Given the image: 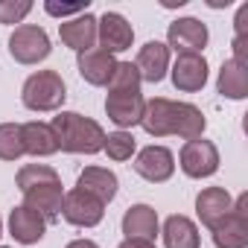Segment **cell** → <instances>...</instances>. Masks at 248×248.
<instances>
[{
  "label": "cell",
  "mask_w": 248,
  "mask_h": 248,
  "mask_svg": "<svg viewBox=\"0 0 248 248\" xmlns=\"http://www.w3.org/2000/svg\"><path fill=\"white\" fill-rule=\"evenodd\" d=\"M24 152L21 123H0V161H18Z\"/></svg>",
  "instance_id": "obj_24"
},
{
  "label": "cell",
  "mask_w": 248,
  "mask_h": 248,
  "mask_svg": "<svg viewBox=\"0 0 248 248\" xmlns=\"http://www.w3.org/2000/svg\"><path fill=\"white\" fill-rule=\"evenodd\" d=\"M143 108H146V99L140 91H108L105 96V114L114 126H120V132L138 126Z\"/></svg>",
  "instance_id": "obj_7"
},
{
  "label": "cell",
  "mask_w": 248,
  "mask_h": 248,
  "mask_svg": "<svg viewBox=\"0 0 248 248\" xmlns=\"http://www.w3.org/2000/svg\"><path fill=\"white\" fill-rule=\"evenodd\" d=\"M117 248H155V242H149V239H123Z\"/></svg>",
  "instance_id": "obj_31"
},
{
  "label": "cell",
  "mask_w": 248,
  "mask_h": 248,
  "mask_svg": "<svg viewBox=\"0 0 248 248\" xmlns=\"http://www.w3.org/2000/svg\"><path fill=\"white\" fill-rule=\"evenodd\" d=\"M67 248H99L93 239H73V242H67Z\"/></svg>",
  "instance_id": "obj_32"
},
{
  "label": "cell",
  "mask_w": 248,
  "mask_h": 248,
  "mask_svg": "<svg viewBox=\"0 0 248 248\" xmlns=\"http://www.w3.org/2000/svg\"><path fill=\"white\" fill-rule=\"evenodd\" d=\"M64 99H67V88L56 70H38L21 88V102L30 111H59Z\"/></svg>",
  "instance_id": "obj_3"
},
{
  "label": "cell",
  "mask_w": 248,
  "mask_h": 248,
  "mask_svg": "<svg viewBox=\"0 0 248 248\" xmlns=\"http://www.w3.org/2000/svg\"><path fill=\"white\" fill-rule=\"evenodd\" d=\"M164 245L167 248H199V228L193 225V219L175 213L164 222Z\"/></svg>",
  "instance_id": "obj_23"
},
{
  "label": "cell",
  "mask_w": 248,
  "mask_h": 248,
  "mask_svg": "<svg viewBox=\"0 0 248 248\" xmlns=\"http://www.w3.org/2000/svg\"><path fill=\"white\" fill-rule=\"evenodd\" d=\"M96 41L102 44L105 53L114 56V53H123L132 47L135 30L120 12H105L102 18H96Z\"/></svg>",
  "instance_id": "obj_10"
},
{
  "label": "cell",
  "mask_w": 248,
  "mask_h": 248,
  "mask_svg": "<svg viewBox=\"0 0 248 248\" xmlns=\"http://www.w3.org/2000/svg\"><path fill=\"white\" fill-rule=\"evenodd\" d=\"M207 38L210 32L199 18H178L167 30V47H172L175 53H202L207 47Z\"/></svg>",
  "instance_id": "obj_11"
},
{
  "label": "cell",
  "mask_w": 248,
  "mask_h": 248,
  "mask_svg": "<svg viewBox=\"0 0 248 248\" xmlns=\"http://www.w3.org/2000/svg\"><path fill=\"white\" fill-rule=\"evenodd\" d=\"M123 233L126 239H149L155 242L158 236V213L149 204H132L123 213Z\"/></svg>",
  "instance_id": "obj_19"
},
{
  "label": "cell",
  "mask_w": 248,
  "mask_h": 248,
  "mask_svg": "<svg viewBox=\"0 0 248 248\" xmlns=\"http://www.w3.org/2000/svg\"><path fill=\"white\" fill-rule=\"evenodd\" d=\"M140 73L132 62H117L114 73H111V82H108V91H140Z\"/></svg>",
  "instance_id": "obj_26"
},
{
  "label": "cell",
  "mask_w": 248,
  "mask_h": 248,
  "mask_svg": "<svg viewBox=\"0 0 248 248\" xmlns=\"http://www.w3.org/2000/svg\"><path fill=\"white\" fill-rule=\"evenodd\" d=\"M0 233H3V222H0Z\"/></svg>",
  "instance_id": "obj_33"
},
{
  "label": "cell",
  "mask_w": 248,
  "mask_h": 248,
  "mask_svg": "<svg viewBox=\"0 0 248 248\" xmlns=\"http://www.w3.org/2000/svg\"><path fill=\"white\" fill-rule=\"evenodd\" d=\"M62 216H64V222H70V225H76V228H93V225L102 222L105 204H102L99 199H93L91 193H85V190L76 187V190L64 193Z\"/></svg>",
  "instance_id": "obj_8"
},
{
  "label": "cell",
  "mask_w": 248,
  "mask_h": 248,
  "mask_svg": "<svg viewBox=\"0 0 248 248\" xmlns=\"http://www.w3.org/2000/svg\"><path fill=\"white\" fill-rule=\"evenodd\" d=\"M44 9H47V15H53V18H67V15H85V12H88V3H85V6H82V3H79V6H56V3H47Z\"/></svg>",
  "instance_id": "obj_29"
},
{
  "label": "cell",
  "mask_w": 248,
  "mask_h": 248,
  "mask_svg": "<svg viewBox=\"0 0 248 248\" xmlns=\"http://www.w3.org/2000/svg\"><path fill=\"white\" fill-rule=\"evenodd\" d=\"M53 132L59 140L62 152L70 155H96L105 146V132L96 120L82 117L76 111H59V117H53Z\"/></svg>",
  "instance_id": "obj_2"
},
{
  "label": "cell",
  "mask_w": 248,
  "mask_h": 248,
  "mask_svg": "<svg viewBox=\"0 0 248 248\" xmlns=\"http://www.w3.org/2000/svg\"><path fill=\"white\" fill-rule=\"evenodd\" d=\"M102 152L111 158V161H129L135 155V138L129 132H114V135H105V146Z\"/></svg>",
  "instance_id": "obj_27"
},
{
  "label": "cell",
  "mask_w": 248,
  "mask_h": 248,
  "mask_svg": "<svg viewBox=\"0 0 248 248\" xmlns=\"http://www.w3.org/2000/svg\"><path fill=\"white\" fill-rule=\"evenodd\" d=\"M178 161H181V170L187 178H210L219 170V149L210 140L196 138L181 146Z\"/></svg>",
  "instance_id": "obj_6"
},
{
  "label": "cell",
  "mask_w": 248,
  "mask_h": 248,
  "mask_svg": "<svg viewBox=\"0 0 248 248\" xmlns=\"http://www.w3.org/2000/svg\"><path fill=\"white\" fill-rule=\"evenodd\" d=\"M56 178H59V172H56L53 167H47V164H27V167H21V170H18L15 184H18V190H21V193H27L30 187L44 184V181H56Z\"/></svg>",
  "instance_id": "obj_25"
},
{
  "label": "cell",
  "mask_w": 248,
  "mask_h": 248,
  "mask_svg": "<svg viewBox=\"0 0 248 248\" xmlns=\"http://www.w3.org/2000/svg\"><path fill=\"white\" fill-rule=\"evenodd\" d=\"M59 38L64 47H70L76 53L96 47V18L91 12H85V15H76V18L59 24Z\"/></svg>",
  "instance_id": "obj_16"
},
{
  "label": "cell",
  "mask_w": 248,
  "mask_h": 248,
  "mask_svg": "<svg viewBox=\"0 0 248 248\" xmlns=\"http://www.w3.org/2000/svg\"><path fill=\"white\" fill-rule=\"evenodd\" d=\"M140 126L152 138L175 135V138H184V140H196L207 129V120H204L202 108H196L190 102H175V99H167V96H155V99H146Z\"/></svg>",
  "instance_id": "obj_1"
},
{
  "label": "cell",
  "mask_w": 248,
  "mask_h": 248,
  "mask_svg": "<svg viewBox=\"0 0 248 248\" xmlns=\"http://www.w3.org/2000/svg\"><path fill=\"white\" fill-rule=\"evenodd\" d=\"M172 85L184 93H196L207 85V59L202 53H178L172 64Z\"/></svg>",
  "instance_id": "obj_13"
},
{
  "label": "cell",
  "mask_w": 248,
  "mask_h": 248,
  "mask_svg": "<svg viewBox=\"0 0 248 248\" xmlns=\"http://www.w3.org/2000/svg\"><path fill=\"white\" fill-rule=\"evenodd\" d=\"M135 172L140 175V178H146L149 184H164V181H170L172 178V172H175V155L167 149V146H146V149H140L138 152V158H135Z\"/></svg>",
  "instance_id": "obj_9"
},
{
  "label": "cell",
  "mask_w": 248,
  "mask_h": 248,
  "mask_svg": "<svg viewBox=\"0 0 248 248\" xmlns=\"http://www.w3.org/2000/svg\"><path fill=\"white\" fill-rule=\"evenodd\" d=\"M32 12L30 0H0V24H21Z\"/></svg>",
  "instance_id": "obj_28"
},
{
  "label": "cell",
  "mask_w": 248,
  "mask_h": 248,
  "mask_svg": "<svg viewBox=\"0 0 248 248\" xmlns=\"http://www.w3.org/2000/svg\"><path fill=\"white\" fill-rule=\"evenodd\" d=\"M0 248H9V245H0Z\"/></svg>",
  "instance_id": "obj_34"
},
{
  "label": "cell",
  "mask_w": 248,
  "mask_h": 248,
  "mask_svg": "<svg viewBox=\"0 0 248 248\" xmlns=\"http://www.w3.org/2000/svg\"><path fill=\"white\" fill-rule=\"evenodd\" d=\"M62 204H64V187L62 181H44L35 184L24 193V207L35 210L38 216H44V222H56L62 216Z\"/></svg>",
  "instance_id": "obj_12"
},
{
  "label": "cell",
  "mask_w": 248,
  "mask_h": 248,
  "mask_svg": "<svg viewBox=\"0 0 248 248\" xmlns=\"http://www.w3.org/2000/svg\"><path fill=\"white\" fill-rule=\"evenodd\" d=\"M216 88L225 99H245L248 96V67L236 64L233 59H225L219 67Z\"/></svg>",
  "instance_id": "obj_22"
},
{
  "label": "cell",
  "mask_w": 248,
  "mask_h": 248,
  "mask_svg": "<svg viewBox=\"0 0 248 248\" xmlns=\"http://www.w3.org/2000/svg\"><path fill=\"white\" fill-rule=\"evenodd\" d=\"M44 231H47V222H44V216H38L35 210H30V207H15L12 213H9V233H12V239L15 242H21V245H35V242H41L44 239Z\"/></svg>",
  "instance_id": "obj_18"
},
{
  "label": "cell",
  "mask_w": 248,
  "mask_h": 248,
  "mask_svg": "<svg viewBox=\"0 0 248 248\" xmlns=\"http://www.w3.org/2000/svg\"><path fill=\"white\" fill-rule=\"evenodd\" d=\"M233 207V199L225 187H204L199 196H196V213L202 219L204 228H216Z\"/></svg>",
  "instance_id": "obj_15"
},
{
  "label": "cell",
  "mask_w": 248,
  "mask_h": 248,
  "mask_svg": "<svg viewBox=\"0 0 248 248\" xmlns=\"http://www.w3.org/2000/svg\"><path fill=\"white\" fill-rule=\"evenodd\" d=\"M135 67H138V73H140L143 82L158 85L167 76V70H170V47L161 44V41H146L140 47V53H138Z\"/></svg>",
  "instance_id": "obj_17"
},
{
  "label": "cell",
  "mask_w": 248,
  "mask_h": 248,
  "mask_svg": "<svg viewBox=\"0 0 248 248\" xmlns=\"http://www.w3.org/2000/svg\"><path fill=\"white\" fill-rule=\"evenodd\" d=\"M216 248H245L248 245V196H236L231 213L213 228Z\"/></svg>",
  "instance_id": "obj_5"
},
{
  "label": "cell",
  "mask_w": 248,
  "mask_h": 248,
  "mask_svg": "<svg viewBox=\"0 0 248 248\" xmlns=\"http://www.w3.org/2000/svg\"><path fill=\"white\" fill-rule=\"evenodd\" d=\"M76 187L85 190V193H91V196L99 199L102 204H108V202H114L120 181H117V175H114L111 170H105V167H85V170L79 172Z\"/></svg>",
  "instance_id": "obj_20"
},
{
  "label": "cell",
  "mask_w": 248,
  "mask_h": 248,
  "mask_svg": "<svg viewBox=\"0 0 248 248\" xmlns=\"http://www.w3.org/2000/svg\"><path fill=\"white\" fill-rule=\"evenodd\" d=\"M50 35L35 27V24H24V27H15L12 38H9V53L18 64H38L50 56Z\"/></svg>",
  "instance_id": "obj_4"
},
{
  "label": "cell",
  "mask_w": 248,
  "mask_h": 248,
  "mask_svg": "<svg viewBox=\"0 0 248 248\" xmlns=\"http://www.w3.org/2000/svg\"><path fill=\"white\" fill-rule=\"evenodd\" d=\"M76 67H79V76H82L88 85L102 88V85L111 82V73H114V67H117V59H114L111 53H105L102 47H91V50L79 53Z\"/></svg>",
  "instance_id": "obj_14"
},
{
  "label": "cell",
  "mask_w": 248,
  "mask_h": 248,
  "mask_svg": "<svg viewBox=\"0 0 248 248\" xmlns=\"http://www.w3.org/2000/svg\"><path fill=\"white\" fill-rule=\"evenodd\" d=\"M21 135H24V152L27 155L47 158V155H56L59 152V140H56V132H53L50 123H41V120L24 123Z\"/></svg>",
  "instance_id": "obj_21"
},
{
  "label": "cell",
  "mask_w": 248,
  "mask_h": 248,
  "mask_svg": "<svg viewBox=\"0 0 248 248\" xmlns=\"http://www.w3.org/2000/svg\"><path fill=\"white\" fill-rule=\"evenodd\" d=\"M233 27H236V38H248V3L239 6V12L233 18Z\"/></svg>",
  "instance_id": "obj_30"
}]
</instances>
